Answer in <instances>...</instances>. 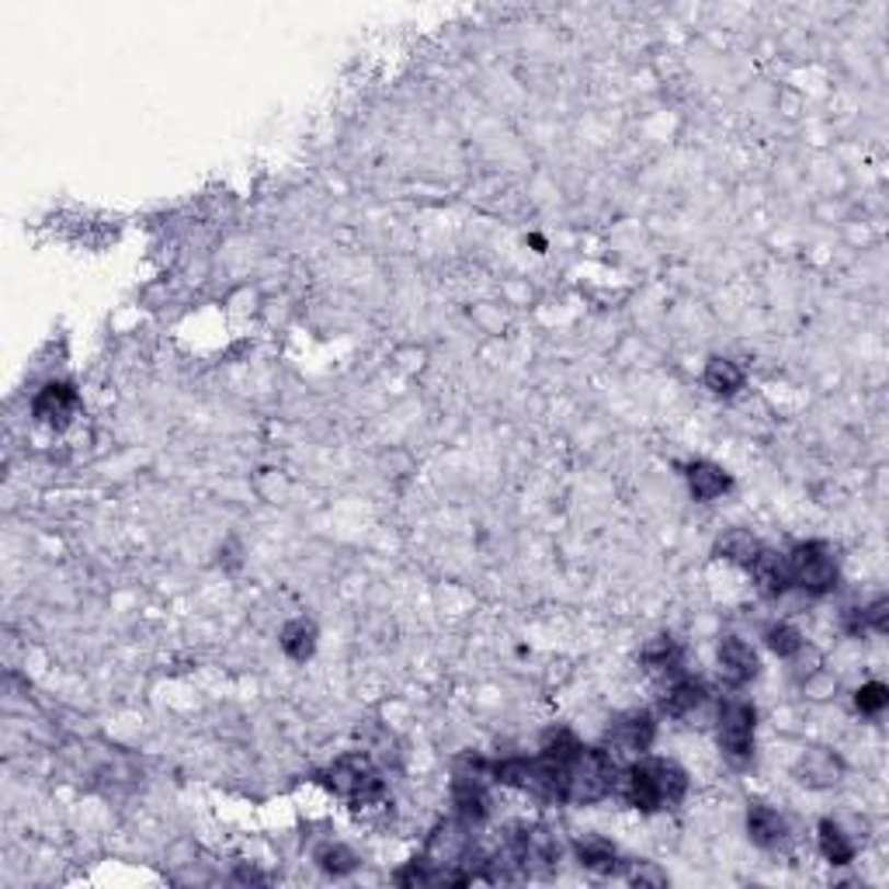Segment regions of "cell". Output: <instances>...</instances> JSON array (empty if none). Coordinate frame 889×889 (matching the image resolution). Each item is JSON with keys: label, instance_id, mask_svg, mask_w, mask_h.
<instances>
[{"label": "cell", "instance_id": "cell-8", "mask_svg": "<svg viewBox=\"0 0 889 889\" xmlns=\"http://www.w3.org/2000/svg\"><path fill=\"white\" fill-rule=\"evenodd\" d=\"M32 411H35V420H43V424H49V428L59 431L77 417L80 396H77V390L70 386V382H49V386L35 396Z\"/></svg>", "mask_w": 889, "mask_h": 889}, {"label": "cell", "instance_id": "cell-25", "mask_svg": "<svg viewBox=\"0 0 889 889\" xmlns=\"http://www.w3.org/2000/svg\"><path fill=\"white\" fill-rule=\"evenodd\" d=\"M889 601L886 598H879V601H873L868 604V609H862V622H865V633H886L889 630Z\"/></svg>", "mask_w": 889, "mask_h": 889}, {"label": "cell", "instance_id": "cell-10", "mask_svg": "<svg viewBox=\"0 0 889 889\" xmlns=\"http://www.w3.org/2000/svg\"><path fill=\"white\" fill-rule=\"evenodd\" d=\"M754 574V584H758V591L764 598H782L785 591L793 588V580H789V563H785V553H775V550H764L761 545V553L751 559V567H747Z\"/></svg>", "mask_w": 889, "mask_h": 889}, {"label": "cell", "instance_id": "cell-22", "mask_svg": "<svg viewBox=\"0 0 889 889\" xmlns=\"http://www.w3.org/2000/svg\"><path fill=\"white\" fill-rule=\"evenodd\" d=\"M316 865L323 868V873H331V876H348V873H355V868H358V855L351 852V847H345V844L327 841V844L316 847Z\"/></svg>", "mask_w": 889, "mask_h": 889}, {"label": "cell", "instance_id": "cell-1", "mask_svg": "<svg viewBox=\"0 0 889 889\" xmlns=\"http://www.w3.org/2000/svg\"><path fill=\"white\" fill-rule=\"evenodd\" d=\"M622 796L639 813H660L689 796V772L671 758H639L625 767Z\"/></svg>", "mask_w": 889, "mask_h": 889}, {"label": "cell", "instance_id": "cell-20", "mask_svg": "<svg viewBox=\"0 0 889 889\" xmlns=\"http://www.w3.org/2000/svg\"><path fill=\"white\" fill-rule=\"evenodd\" d=\"M281 650H286L292 660H310L313 650H316V625L307 622V619H296L289 622L286 630H281Z\"/></svg>", "mask_w": 889, "mask_h": 889}, {"label": "cell", "instance_id": "cell-13", "mask_svg": "<svg viewBox=\"0 0 889 889\" xmlns=\"http://www.w3.org/2000/svg\"><path fill=\"white\" fill-rule=\"evenodd\" d=\"M789 834V823L785 817L767 803H751L747 806V838H751L758 847H778Z\"/></svg>", "mask_w": 889, "mask_h": 889}, {"label": "cell", "instance_id": "cell-3", "mask_svg": "<svg viewBox=\"0 0 889 889\" xmlns=\"http://www.w3.org/2000/svg\"><path fill=\"white\" fill-rule=\"evenodd\" d=\"M323 782H327V789L345 799L351 810H366V806H376L386 796V782H382V775L376 772L366 754H348L334 761V767L323 775Z\"/></svg>", "mask_w": 889, "mask_h": 889}, {"label": "cell", "instance_id": "cell-7", "mask_svg": "<svg viewBox=\"0 0 889 889\" xmlns=\"http://www.w3.org/2000/svg\"><path fill=\"white\" fill-rule=\"evenodd\" d=\"M719 678L730 684V689H743V684H751L761 671V660L754 654L751 643H743L740 636H726L719 643Z\"/></svg>", "mask_w": 889, "mask_h": 889}, {"label": "cell", "instance_id": "cell-2", "mask_svg": "<svg viewBox=\"0 0 889 889\" xmlns=\"http://www.w3.org/2000/svg\"><path fill=\"white\" fill-rule=\"evenodd\" d=\"M619 785V761L604 747H577L563 772V803L591 806L612 796Z\"/></svg>", "mask_w": 889, "mask_h": 889}, {"label": "cell", "instance_id": "cell-4", "mask_svg": "<svg viewBox=\"0 0 889 889\" xmlns=\"http://www.w3.org/2000/svg\"><path fill=\"white\" fill-rule=\"evenodd\" d=\"M785 563H789V580L813 598L831 594L841 580L838 556L827 542H799L793 553H785Z\"/></svg>", "mask_w": 889, "mask_h": 889}, {"label": "cell", "instance_id": "cell-19", "mask_svg": "<svg viewBox=\"0 0 889 889\" xmlns=\"http://www.w3.org/2000/svg\"><path fill=\"white\" fill-rule=\"evenodd\" d=\"M716 553L723 556V559H730V563H737V567H751V559L761 553V542L747 532V529H730L726 532L719 542H716Z\"/></svg>", "mask_w": 889, "mask_h": 889}, {"label": "cell", "instance_id": "cell-6", "mask_svg": "<svg viewBox=\"0 0 889 889\" xmlns=\"http://www.w3.org/2000/svg\"><path fill=\"white\" fill-rule=\"evenodd\" d=\"M657 737V723L646 709H633V713H622L612 726H609V747H612V758H643L650 751V743Z\"/></svg>", "mask_w": 889, "mask_h": 889}, {"label": "cell", "instance_id": "cell-23", "mask_svg": "<svg viewBox=\"0 0 889 889\" xmlns=\"http://www.w3.org/2000/svg\"><path fill=\"white\" fill-rule=\"evenodd\" d=\"M855 705H858V713H865V716H879L889 705V689L882 681H868L855 692Z\"/></svg>", "mask_w": 889, "mask_h": 889}, {"label": "cell", "instance_id": "cell-11", "mask_svg": "<svg viewBox=\"0 0 889 889\" xmlns=\"http://www.w3.org/2000/svg\"><path fill=\"white\" fill-rule=\"evenodd\" d=\"M844 775V764L838 754L831 751H823V747H817V751H806L799 761H796V778L806 785V789H831V785H838Z\"/></svg>", "mask_w": 889, "mask_h": 889}, {"label": "cell", "instance_id": "cell-18", "mask_svg": "<svg viewBox=\"0 0 889 889\" xmlns=\"http://www.w3.org/2000/svg\"><path fill=\"white\" fill-rule=\"evenodd\" d=\"M643 663L657 674H678L681 671V650L674 636H654L643 646Z\"/></svg>", "mask_w": 889, "mask_h": 889}, {"label": "cell", "instance_id": "cell-16", "mask_svg": "<svg viewBox=\"0 0 889 889\" xmlns=\"http://www.w3.org/2000/svg\"><path fill=\"white\" fill-rule=\"evenodd\" d=\"M702 379H705V390H713L716 396H737L743 390V369L730 358H709Z\"/></svg>", "mask_w": 889, "mask_h": 889}, {"label": "cell", "instance_id": "cell-17", "mask_svg": "<svg viewBox=\"0 0 889 889\" xmlns=\"http://www.w3.org/2000/svg\"><path fill=\"white\" fill-rule=\"evenodd\" d=\"M817 841H820V855L831 865H847L855 858V841L844 834V827L838 820H820Z\"/></svg>", "mask_w": 889, "mask_h": 889}, {"label": "cell", "instance_id": "cell-5", "mask_svg": "<svg viewBox=\"0 0 889 889\" xmlns=\"http://www.w3.org/2000/svg\"><path fill=\"white\" fill-rule=\"evenodd\" d=\"M754 730H758V713L751 702L743 698H726L719 705V747L730 758V764L743 767L754 758Z\"/></svg>", "mask_w": 889, "mask_h": 889}, {"label": "cell", "instance_id": "cell-14", "mask_svg": "<svg viewBox=\"0 0 889 889\" xmlns=\"http://www.w3.org/2000/svg\"><path fill=\"white\" fill-rule=\"evenodd\" d=\"M684 476H689V490H692V497L702 500V504L719 500L726 490L734 487L730 473H726L723 466H716V462H692L689 473H684Z\"/></svg>", "mask_w": 889, "mask_h": 889}, {"label": "cell", "instance_id": "cell-15", "mask_svg": "<svg viewBox=\"0 0 889 889\" xmlns=\"http://www.w3.org/2000/svg\"><path fill=\"white\" fill-rule=\"evenodd\" d=\"M574 852H577V862L584 868H591V873H598V876H615V873H622V865H625L619 858V852H615V844H609L604 838H580L574 844Z\"/></svg>", "mask_w": 889, "mask_h": 889}, {"label": "cell", "instance_id": "cell-12", "mask_svg": "<svg viewBox=\"0 0 889 889\" xmlns=\"http://www.w3.org/2000/svg\"><path fill=\"white\" fill-rule=\"evenodd\" d=\"M702 702H705V684L678 671L671 674V681H667V689L660 695V713L671 719H684L689 713H695Z\"/></svg>", "mask_w": 889, "mask_h": 889}, {"label": "cell", "instance_id": "cell-9", "mask_svg": "<svg viewBox=\"0 0 889 889\" xmlns=\"http://www.w3.org/2000/svg\"><path fill=\"white\" fill-rule=\"evenodd\" d=\"M490 813V796H487V785H483V775L473 772V775H455V817L462 827H480Z\"/></svg>", "mask_w": 889, "mask_h": 889}, {"label": "cell", "instance_id": "cell-24", "mask_svg": "<svg viewBox=\"0 0 889 889\" xmlns=\"http://www.w3.org/2000/svg\"><path fill=\"white\" fill-rule=\"evenodd\" d=\"M622 873L636 886H667V876L660 873V868H654L650 862H625Z\"/></svg>", "mask_w": 889, "mask_h": 889}, {"label": "cell", "instance_id": "cell-21", "mask_svg": "<svg viewBox=\"0 0 889 889\" xmlns=\"http://www.w3.org/2000/svg\"><path fill=\"white\" fill-rule=\"evenodd\" d=\"M764 643H767V650H772L775 657H782V660L799 657V654H803V646H806L803 633L796 630V625H789V622L772 625V630L764 633Z\"/></svg>", "mask_w": 889, "mask_h": 889}]
</instances>
